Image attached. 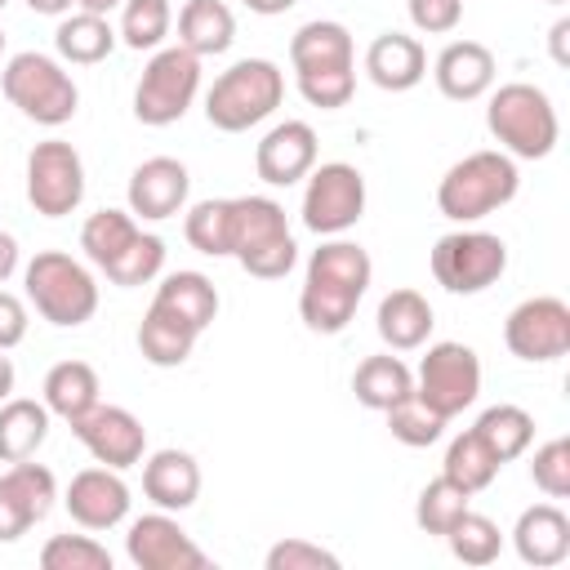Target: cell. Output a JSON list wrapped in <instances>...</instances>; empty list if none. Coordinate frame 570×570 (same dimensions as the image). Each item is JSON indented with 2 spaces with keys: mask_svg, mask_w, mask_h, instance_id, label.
<instances>
[{
  "mask_svg": "<svg viewBox=\"0 0 570 570\" xmlns=\"http://www.w3.org/2000/svg\"><path fill=\"white\" fill-rule=\"evenodd\" d=\"M503 343L517 361H530V365L561 361L570 352V303L557 294L521 298L503 321Z\"/></svg>",
  "mask_w": 570,
  "mask_h": 570,
  "instance_id": "obj_13",
  "label": "cell"
},
{
  "mask_svg": "<svg viewBox=\"0 0 570 570\" xmlns=\"http://www.w3.org/2000/svg\"><path fill=\"white\" fill-rule=\"evenodd\" d=\"M289 62H294V76H307V71H352L356 67V49H352V31L343 22H330V18H312L294 31L289 40Z\"/></svg>",
  "mask_w": 570,
  "mask_h": 570,
  "instance_id": "obj_24",
  "label": "cell"
},
{
  "mask_svg": "<svg viewBox=\"0 0 570 570\" xmlns=\"http://www.w3.org/2000/svg\"><path fill=\"white\" fill-rule=\"evenodd\" d=\"M71 4L76 0H27V9L31 13H45V18H62V13H71Z\"/></svg>",
  "mask_w": 570,
  "mask_h": 570,
  "instance_id": "obj_50",
  "label": "cell"
},
{
  "mask_svg": "<svg viewBox=\"0 0 570 570\" xmlns=\"http://www.w3.org/2000/svg\"><path fill=\"white\" fill-rule=\"evenodd\" d=\"M62 503H67V512H71V521L80 525V530H116L125 517H129V485H125V476L116 472V468H102V463H94V468H85V472H76L71 481H67V494H62Z\"/></svg>",
  "mask_w": 570,
  "mask_h": 570,
  "instance_id": "obj_17",
  "label": "cell"
},
{
  "mask_svg": "<svg viewBox=\"0 0 570 570\" xmlns=\"http://www.w3.org/2000/svg\"><path fill=\"white\" fill-rule=\"evenodd\" d=\"M499 459L490 454V445L468 428V432H459L450 445H445V459H441V476H450L454 485H463L468 494H481V490H490L494 485V476H499Z\"/></svg>",
  "mask_w": 570,
  "mask_h": 570,
  "instance_id": "obj_34",
  "label": "cell"
},
{
  "mask_svg": "<svg viewBox=\"0 0 570 570\" xmlns=\"http://www.w3.org/2000/svg\"><path fill=\"white\" fill-rule=\"evenodd\" d=\"M116 27L107 22V13H85V9H76V13H62V22H58V31H53V49H58V58L62 62H71V67H94V62H102L111 49H116Z\"/></svg>",
  "mask_w": 570,
  "mask_h": 570,
  "instance_id": "obj_31",
  "label": "cell"
},
{
  "mask_svg": "<svg viewBox=\"0 0 570 570\" xmlns=\"http://www.w3.org/2000/svg\"><path fill=\"white\" fill-rule=\"evenodd\" d=\"M4 4H9V0H0V9H4Z\"/></svg>",
  "mask_w": 570,
  "mask_h": 570,
  "instance_id": "obj_56",
  "label": "cell"
},
{
  "mask_svg": "<svg viewBox=\"0 0 570 570\" xmlns=\"http://www.w3.org/2000/svg\"><path fill=\"white\" fill-rule=\"evenodd\" d=\"M0 53H4V31H0Z\"/></svg>",
  "mask_w": 570,
  "mask_h": 570,
  "instance_id": "obj_54",
  "label": "cell"
},
{
  "mask_svg": "<svg viewBox=\"0 0 570 570\" xmlns=\"http://www.w3.org/2000/svg\"><path fill=\"white\" fill-rule=\"evenodd\" d=\"M472 508V494L463 485H454L450 476H432L423 490H419V503H414V521L423 534H445L463 512Z\"/></svg>",
  "mask_w": 570,
  "mask_h": 570,
  "instance_id": "obj_40",
  "label": "cell"
},
{
  "mask_svg": "<svg viewBox=\"0 0 570 570\" xmlns=\"http://www.w3.org/2000/svg\"><path fill=\"white\" fill-rule=\"evenodd\" d=\"M102 383H98V370L89 361H58L49 374H45V387H40V401L49 414H58L62 423H76L85 410H94L102 396Z\"/></svg>",
  "mask_w": 570,
  "mask_h": 570,
  "instance_id": "obj_27",
  "label": "cell"
},
{
  "mask_svg": "<svg viewBox=\"0 0 570 570\" xmlns=\"http://www.w3.org/2000/svg\"><path fill=\"white\" fill-rule=\"evenodd\" d=\"M200 94V58L187 53L183 45H160L151 49L138 85H134V116L147 129H165L187 116V107Z\"/></svg>",
  "mask_w": 570,
  "mask_h": 570,
  "instance_id": "obj_8",
  "label": "cell"
},
{
  "mask_svg": "<svg viewBox=\"0 0 570 570\" xmlns=\"http://www.w3.org/2000/svg\"><path fill=\"white\" fill-rule=\"evenodd\" d=\"M405 9L423 36H445L463 22V0H405Z\"/></svg>",
  "mask_w": 570,
  "mask_h": 570,
  "instance_id": "obj_46",
  "label": "cell"
},
{
  "mask_svg": "<svg viewBox=\"0 0 570 570\" xmlns=\"http://www.w3.org/2000/svg\"><path fill=\"white\" fill-rule=\"evenodd\" d=\"M548 49H552V62H557V67H570V18H557V22H552Z\"/></svg>",
  "mask_w": 570,
  "mask_h": 570,
  "instance_id": "obj_48",
  "label": "cell"
},
{
  "mask_svg": "<svg viewBox=\"0 0 570 570\" xmlns=\"http://www.w3.org/2000/svg\"><path fill=\"white\" fill-rule=\"evenodd\" d=\"M169 31H174V9H169V0H125L120 4V27H116V36H120V45H129V49H160L165 40H169Z\"/></svg>",
  "mask_w": 570,
  "mask_h": 570,
  "instance_id": "obj_37",
  "label": "cell"
},
{
  "mask_svg": "<svg viewBox=\"0 0 570 570\" xmlns=\"http://www.w3.org/2000/svg\"><path fill=\"white\" fill-rule=\"evenodd\" d=\"M374 281V263L356 240L330 236L307 258V276L298 289V316L316 334H343Z\"/></svg>",
  "mask_w": 570,
  "mask_h": 570,
  "instance_id": "obj_1",
  "label": "cell"
},
{
  "mask_svg": "<svg viewBox=\"0 0 570 570\" xmlns=\"http://www.w3.org/2000/svg\"><path fill=\"white\" fill-rule=\"evenodd\" d=\"M151 303H160L165 312L187 321L196 334H205L214 325V316H218V289H214V281L205 272H169V276H160Z\"/></svg>",
  "mask_w": 570,
  "mask_h": 570,
  "instance_id": "obj_28",
  "label": "cell"
},
{
  "mask_svg": "<svg viewBox=\"0 0 570 570\" xmlns=\"http://www.w3.org/2000/svg\"><path fill=\"white\" fill-rule=\"evenodd\" d=\"M485 129L494 134L499 151H508L512 160H543L561 138L552 98L530 80H508L490 94Z\"/></svg>",
  "mask_w": 570,
  "mask_h": 570,
  "instance_id": "obj_3",
  "label": "cell"
},
{
  "mask_svg": "<svg viewBox=\"0 0 570 570\" xmlns=\"http://www.w3.org/2000/svg\"><path fill=\"white\" fill-rule=\"evenodd\" d=\"M428 263H432V276H436L441 289H450V294H485L508 272V245H503V236L463 223L459 232H445L432 245Z\"/></svg>",
  "mask_w": 570,
  "mask_h": 570,
  "instance_id": "obj_9",
  "label": "cell"
},
{
  "mask_svg": "<svg viewBox=\"0 0 570 570\" xmlns=\"http://www.w3.org/2000/svg\"><path fill=\"white\" fill-rule=\"evenodd\" d=\"M432 80L450 102H476L494 89V53L481 40H450L436 62H432Z\"/></svg>",
  "mask_w": 570,
  "mask_h": 570,
  "instance_id": "obj_20",
  "label": "cell"
},
{
  "mask_svg": "<svg viewBox=\"0 0 570 570\" xmlns=\"http://www.w3.org/2000/svg\"><path fill=\"white\" fill-rule=\"evenodd\" d=\"M383 414H387V432H392L401 445H410V450L436 445V441L445 436V423H450V419H441V414H436L419 392L401 396V401H396V405H387Z\"/></svg>",
  "mask_w": 570,
  "mask_h": 570,
  "instance_id": "obj_39",
  "label": "cell"
},
{
  "mask_svg": "<svg viewBox=\"0 0 570 570\" xmlns=\"http://www.w3.org/2000/svg\"><path fill=\"white\" fill-rule=\"evenodd\" d=\"M53 499H58V481L45 463H31V459L9 463L0 472V543H13L36 521H45Z\"/></svg>",
  "mask_w": 570,
  "mask_h": 570,
  "instance_id": "obj_16",
  "label": "cell"
},
{
  "mask_svg": "<svg viewBox=\"0 0 570 570\" xmlns=\"http://www.w3.org/2000/svg\"><path fill=\"white\" fill-rule=\"evenodd\" d=\"M27 200L45 218H62L85 200V160L67 138H45L27 151Z\"/></svg>",
  "mask_w": 570,
  "mask_h": 570,
  "instance_id": "obj_12",
  "label": "cell"
},
{
  "mask_svg": "<svg viewBox=\"0 0 570 570\" xmlns=\"http://www.w3.org/2000/svg\"><path fill=\"white\" fill-rule=\"evenodd\" d=\"M18 272V240L9 232H0V285Z\"/></svg>",
  "mask_w": 570,
  "mask_h": 570,
  "instance_id": "obj_49",
  "label": "cell"
},
{
  "mask_svg": "<svg viewBox=\"0 0 570 570\" xmlns=\"http://www.w3.org/2000/svg\"><path fill=\"white\" fill-rule=\"evenodd\" d=\"M512 548L525 566L548 570L570 557V517L557 503H534L512 525Z\"/></svg>",
  "mask_w": 570,
  "mask_h": 570,
  "instance_id": "obj_22",
  "label": "cell"
},
{
  "mask_svg": "<svg viewBox=\"0 0 570 570\" xmlns=\"http://www.w3.org/2000/svg\"><path fill=\"white\" fill-rule=\"evenodd\" d=\"M249 4V13H263V18H276V13H285V9H294L298 0H245Z\"/></svg>",
  "mask_w": 570,
  "mask_h": 570,
  "instance_id": "obj_51",
  "label": "cell"
},
{
  "mask_svg": "<svg viewBox=\"0 0 570 570\" xmlns=\"http://www.w3.org/2000/svg\"><path fill=\"white\" fill-rule=\"evenodd\" d=\"M548 4H566V0H548Z\"/></svg>",
  "mask_w": 570,
  "mask_h": 570,
  "instance_id": "obj_55",
  "label": "cell"
},
{
  "mask_svg": "<svg viewBox=\"0 0 570 570\" xmlns=\"http://www.w3.org/2000/svg\"><path fill=\"white\" fill-rule=\"evenodd\" d=\"M294 80H298L303 102H312L321 111H338L356 94V67L352 71H307V76H294Z\"/></svg>",
  "mask_w": 570,
  "mask_h": 570,
  "instance_id": "obj_44",
  "label": "cell"
},
{
  "mask_svg": "<svg viewBox=\"0 0 570 570\" xmlns=\"http://www.w3.org/2000/svg\"><path fill=\"white\" fill-rule=\"evenodd\" d=\"M49 419L53 414L45 410V401H31V396L0 401V463L36 459V450L49 436Z\"/></svg>",
  "mask_w": 570,
  "mask_h": 570,
  "instance_id": "obj_30",
  "label": "cell"
},
{
  "mask_svg": "<svg viewBox=\"0 0 570 570\" xmlns=\"http://www.w3.org/2000/svg\"><path fill=\"white\" fill-rule=\"evenodd\" d=\"M125 557H129L138 570H209L205 548H196L191 534L178 525V517L165 512V508H156V512L129 521Z\"/></svg>",
  "mask_w": 570,
  "mask_h": 570,
  "instance_id": "obj_15",
  "label": "cell"
},
{
  "mask_svg": "<svg viewBox=\"0 0 570 570\" xmlns=\"http://www.w3.org/2000/svg\"><path fill=\"white\" fill-rule=\"evenodd\" d=\"M71 432H76V441L94 454V463L116 468V472L142 463V454H147V428H142V419H138L134 410H125V405L98 401L94 410H85V414L71 423Z\"/></svg>",
  "mask_w": 570,
  "mask_h": 570,
  "instance_id": "obj_14",
  "label": "cell"
},
{
  "mask_svg": "<svg viewBox=\"0 0 570 570\" xmlns=\"http://www.w3.org/2000/svg\"><path fill=\"white\" fill-rule=\"evenodd\" d=\"M472 432L490 445V454H494L499 463H512V459H521V454L530 450V441H534V414L521 410V405L499 401V405H490V410L476 414Z\"/></svg>",
  "mask_w": 570,
  "mask_h": 570,
  "instance_id": "obj_33",
  "label": "cell"
},
{
  "mask_svg": "<svg viewBox=\"0 0 570 570\" xmlns=\"http://www.w3.org/2000/svg\"><path fill=\"white\" fill-rule=\"evenodd\" d=\"M27 338V303L9 289H0V352L18 347Z\"/></svg>",
  "mask_w": 570,
  "mask_h": 570,
  "instance_id": "obj_47",
  "label": "cell"
},
{
  "mask_svg": "<svg viewBox=\"0 0 570 570\" xmlns=\"http://www.w3.org/2000/svg\"><path fill=\"white\" fill-rule=\"evenodd\" d=\"M196 338H200V334H196L187 321H178L174 312H165L160 303H151V307L142 312V321H138V352H142V361L156 365V370L183 365V361L191 356Z\"/></svg>",
  "mask_w": 570,
  "mask_h": 570,
  "instance_id": "obj_29",
  "label": "cell"
},
{
  "mask_svg": "<svg viewBox=\"0 0 570 570\" xmlns=\"http://www.w3.org/2000/svg\"><path fill=\"white\" fill-rule=\"evenodd\" d=\"M45 570H111V552L89 534H53L40 548Z\"/></svg>",
  "mask_w": 570,
  "mask_h": 570,
  "instance_id": "obj_42",
  "label": "cell"
},
{
  "mask_svg": "<svg viewBox=\"0 0 570 570\" xmlns=\"http://www.w3.org/2000/svg\"><path fill=\"white\" fill-rule=\"evenodd\" d=\"M374 321H379V338H383L392 352H414V347H423V343L432 338V325H436L432 303H428L419 289H410V285L383 294Z\"/></svg>",
  "mask_w": 570,
  "mask_h": 570,
  "instance_id": "obj_25",
  "label": "cell"
},
{
  "mask_svg": "<svg viewBox=\"0 0 570 570\" xmlns=\"http://www.w3.org/2000/svg\"><path fill=\"white\" fill-rule=\"evenodd\" d=\"M160 272H165V240H160V236H151V232H138V236H134V245H129L116 263H107V267H102V276H107L111 285H120V289L147 285V281H156Z\"/></svg>",
  "mask_w": 570,
  "mask_h": 570,
  "instance_id": "obj_41",
  "label": "cell"
},
{
  "mask_svg": "<svg viewBox=\"0 0 570 570\" xmlns=\"http://www.w3.org/2000/svg\"><path fill=\"white\" fill-rule=\"evenodd\" d=\"M0 89L27 120H36L45 129L67 125L80 107V89H76L71 71L62 67V58H49V53H36V49H22L4 62Z\"/></svg>",
  "mask_w": 570,
  "mask_h": 570,
  "instance_id": "obj_7",
  "label": "cell"
},
{
  "mask_svg": "<svg viewBox=\"0 0 570 570\" xmlns=\"http://www.w3.org/2000/svg\"><path fill=\"white\" fill-rule=\"evenodd\" d=\"M316 129L307 120H281L272 125L254 147V169L267 187H294L316 165Z\"/></svg>",
  "mask_w": 570,
  "mask_h": 570,
  "instance_id": "obj_18",
  "label": "cell"
},
{
  "mask_svg": "<svg viewBox=\"0 0 570 570\" xmlns=\"http://www.w3.org/2000/svg\"><path fill=\"white\" fill-rule=\"evenodd\" d=\"M521 187L517 160L499 147L485 151H468L463 160H454L441 183H436V209L450 223H481L494 209H503Z\"/></svg>",
  "mask_w": 570,
  "mask_h": 570,
  "instance_id": "obj_2",
  "label": "cell"
},
{
  "mask_svg": "<svg viewBox=\"0 0 570 570\" xmlns=\"http://www.w3.org/2000/svg\"><path fill=\"white\" fill-rule=\"evenodd\" d=\"M530 481L548 494V499H570V441L552 436L534 450L530 459Z\"/></svg>",
  "mask_w": 570,
  "mask_h": 570,
  "instance_id": "obj_43",
  "label": "cell"
},
{
  "mask_svg": "<svg viewBox=\"0 0 570 570\" xmlns=\"http://www.w3.org/2000/svg\"><path fill=\"white\" fill-rule=\"evenodd\" d=\"M365 76L387 94H405L428 76V49L419 45V36L379 31L365 49Z\"/></svg>",
  "mask_w": 570,
  "mask_h": 570,
  "instance_id": "obj_21",
  "label": "cell"
},
{
  "mask_svg": "<svg viewBox=\"0 0 570 570\" xmlns=\"http://www.w3.org/2000/svg\"><path fill=\"white\" fill-rule=\"evenodd\" d=\"M414 392L441 414L454 419L481 396V356L468 343H432L414 370Z\"/></svg>",
  "mask_w": 570,
  "mask_h": 570,
  "instance_id": "obj_11",
  "label": "cell"
},
{
  "mask_svg": "<svg viewBox=\"0 0 570 570\" xmlns=\"http://www.w3.org/2000/svg\"><path fill=\"white\" fill-rule=\"evenodd\" d=\"M191 191V174L183 160L174 156H151L129 174V214L142 223H165L174 214H183Z\"/></svg>",
  "mask_w": 570,
  "mask_h": 570,
  "instance_id": "obj_19",
  "label": "cell"
},
{
  "mask_svg": "<svg viewBox=\"0 0 570 570\" xmlns=\"http://www.w3.org/2000/svg\"><path fill=\"white\" fill-rule=\"evenodd\" d=\"M441 539L450 543L454 561H463V566H490V561L503 552V530H499L485 512H472V508H468Z\"/></svg>",
  "mask_w": 570,
  "mask_h": 570,
  "instance_id": "obj_38",
  "label": "cell"
},
{
  "mask_svg": "<svg viewBox=\"0 0 570 570\" xmlns=\"http://www.w3.org/2000/svg\"><path fill=\"white\" fill-rule=\"evenodd\" d=\"M236 40V13L223 0H187L178 9V45L196 58H218Z\"/></svg>",
  "mask_w": 570,
  "mask_h": 570,
  "instance_id": "obj_26",
  "label": "cell"
},
{
  "mask_svg": "<svg viewBox=\"0 0 570 570\" xmlns=\"http://www.w3.org/2000/svg\"><path fill=\"white\" fill-rule=\"evenodd\" d=\"M352 392H356V401L365 405V410H387V405H396L401 396H410L414 392V370L401 361V356H392V352H379V356H365L361 365H356V374H352Z\"/></svg>",
  "mask_w": 570,
  "mask_h": 570,
  "instance_id": "obj_32",
  "label": "cell"
},
{
  "mask_svg": "<svg viewBox=\"0 0 570 570\" xmlns=\"http://www.w3.org/2000/svg\"><path fill=\"white\" fill-rule=\"evenodd\" d=\"M232 258L258 276L281 281L298 263V245L289 236L285 205L272 196H232Z\"/></svg>",
  "mask_w": 570,
  "mask_h": 570,
  "instance_id": "obj_5",
  "label": "cell"
},
{
  "mask_svg": "<svg viewBox=\"0 0 570 570\" xmlns=\"http://www.w3.org/2000/svg\"><path fill=\"white\" fill-rule=\"evenodd\" d=\"M125 0H76V9H85V13H111V9H120Z\"/></svg>",
  "mask_w": 570,
  "mask_h": 570,
  "instance_id": "obj_53",
  "label": "cell"
},
{
  "mask_svg": "<svg viewBox=\"0 0 570 570\" xmlns=\"http://www.w3.org/2000/svg\"><path fill=\"white\" fill-rule=\"evenodd\" d=\"M138 232H142V227H138V218H134L129 209H98V214H89L85 227H80V249H85V258L102 272L107 263H116V258L134 245Z\"/></svg>",
  "mask_w": 570,
  "mask_h": 570,
  "instance_id": "obj_35",
  "label": "cell"
},
{
  "mask_svg": "<svg viewBox=\"0 0 570 570\" xmlns=\"http://www.w3.org/2000/svg\"><path fill=\"white\" fill-rule=\"evenodd\" d=\"M263 566H267V570H338V557H334L330 548H321V543L294 534V539L272 543L267 557H263Z\"/></svg>",
  "mask_w": 570,
  "mask_h": 570,
  "instance_id": "obj_45",
  "label": "cell"
},
{
  "mask_svg": "<svg viewBox=\"0 0 570 570\" xmlns=\"http://www.w3.org/2000/svg\"><path fill=\"white\" fill-rule=\"evenodd\" d=\"M365 214V174L347 160L312 165L303 187V227L316 236H343Z\"/></svg>",
  "mask_w": 570,
  "mask_h": 570,
  "instance_id": "obj_10",
  "label": "cell"
},
{
  "mask_svg": "<svg viewBox=\"0 0 570 570\" xmlns=\"http://www.w3.org/2000/svg\"><path fill=\"white\" fill-rule=\"evenodd\" d=\"M183 236L191 249H200L209 258H232V196L196 200L183 218Z\"/></svg>",
  "mask_w": 570,
  "mask_h": 570,
  "instance_id": "obj_36",
  "label": "cell"
},
{
  "mask_svg": "<svg viewBox=\"0 0 570 570\" xmlns=\"http://www.w3.org/2000/svg\"><path fill=\"white\" fill-rule=\"evenodd\" d=\"M142 494L165 512H187L200 494V463L187 450H156L142 459Z\"/></svg>",
  "mask_w": 570,
  "mask_h": 570,
  "instance_id": "obj_23",
  "label": "cell"
},
{
  "mask_svg": "<svg viewBox=\"0 0 570 570\" xmlns=\"http://www.w3.org/2000/svg\"><path fill=\"white\" fill-rule=\"evenodd\" d=\"M13 383H18V370H13V361L0 352V401L13 396Z\"/></svg>",
  "mask_w": 570,
  "mask_h": 570,
  "instance_id": "obj_52",
  "label": "cell"
},
{
  "mask_svg": "<svg viewBox=\"0 0 570 570\" xmlns=\"http://www.w3.org/2000/svg\"><path fill=\"white\" fill-rule=\"evenodd\" d=\"M22 285L27 303L58 330H76L98 312V281L67 249H40L22 267Z\"/></svg>",
  "mask_w": 570,
  "mask_h": 570,
  "instance_id": "obj_6",
  "label": "cell"
},
{
  "mask_svg": "<svg viewBox=\"0 0 570 570\" xmlns=\"http://www.w3.org/2000/svg\"><path fill=\"white\" fill-rule=\"evenodd\" d=\"M285 98V71L272 58L232 62L205 94V120L223 134H245L263 125Z\"/></svg>",
  "mask_w": 570,
  "mask_h": 570,
  "instance_id": "obj_4",
  "label": "cell"
}]
</instances>
